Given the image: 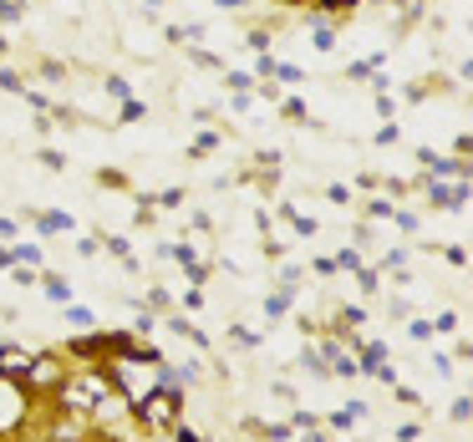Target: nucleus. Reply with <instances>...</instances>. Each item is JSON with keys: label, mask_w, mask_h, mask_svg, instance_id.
I'll list each match as a JSON object with an SVG mask.
<instances>
[{"label": "nucleus", "mask_w": 473, "mask_h": 442, "mask_svg": "<svg viewBox=\"0 0 473 442\" xmlns=\"http://www.w3.org/2000/svg\"><path fill=\"white\" fill-rule=\"evenodd\" d=\"M133 417L143 432H174L183 422V387H153L143 402H133Z\"/></svg>", "instance_id": "f257e3e1"}, {"label": "nucleus", "mask_w": 473, "mask_h": 442, "mask_svg": "<svg viewBox=\"0 0 473 442\" xmlns=\"http://www.w3.org/2000/svg\"><path fill=\"white\" fill-rule=\"evenodd\" d=\"M351 356H356V376H372L382 387L397 382V366H387V341H361Z\"/></svg>", "instance_id": "f03ea898"}, {"label": "nucleus", "mask_w": 473, "mask_h": 442, "mask_svg": "<svg viewBox=\"0 0 473 442\" xmlns=\"http://www.w3.org/2000/svg\"><path fill=\"white\" fill-rule=\"evenodd\" d=\"M320 361H326V376H341V382H356V356L336 341V335H320Z\"/></svg>", "instance_id": "7ed1b4c3"}, {"label": "nucleus", "mask_w": 473, "mask_h": 442, "mask_svg": "<svg viewBox=\"0 0 473 442\" xmlns=\"http://www.w3.org/2000/svg\"><path fill=\"white\" fill-rule=\"evenodd\" d=\"M361 417H367V402H346V407H341V412H331V417H320V422H326V432H356V422H361Z\"/></svg>", "instance_id": "20e7f679"}, {"label": "nucleus", "mask_w": 473, "mask_h": 442, "mask_svg": "<svg viewBox=\"0 0 473 442\" xmlns=\"http://www.w3.org/2000/svg\"><path fill=\"white\" fill-rule=\"evenodd\" d=\"M163 326H168V330H174V335H179V341H193V346H199V351H209V335H204L199 326H193V321H188V315H183V310H179V315H168V321H163Z\"/></svg>", "instance_id": "39448f33"}, {"label": "nucleus", "mask_w": 473, "mask_h": 442, "mask_svg": "<svg viewBox=\"0 0 473 442\" xmlns=\"http://www.w3.org/2000/svg\"><path fill=\"white\" fill-rule=\"evenodd\" d=\"M300 371H306V376H316V382H326V361H320V351H316V346H306V351H300Z\"/></svg>", "instance_id": "423d86ee"}, {"label": "nucleus", "mask_w": 473, "mask_h": 442, "mask_svg": "<svg viewBox=\"0 0 473 442\" xmlns=\"http://www.w3.org/2000/svg\"><path fill=\"white\" fill-rule=\"evenodd\" d=\"M41 285H46V295H51L56 305H67V300H72V285L61 280V275H46V280H41Z\"/></svg>", "instance_id": "0eeeda50"}, {"label": "nucleus", "mask_w": 473, "mask_h": 442, "mask_svg": "<svg viewBox=\"0 0 473 442\" xmlns=\"http://www.w3.org/2000/svg\"><path fill=\"white\" fill-rule=\"evenodd\" d=\"M290 427H295V432H306V427H320V417H316L311 407H290Z\"/></svg>", "instance_id": "6e6552de"}, {"label": "nucleus", "mask_w": 473, "mask_h": 442, "mask_svg": "<svg viewBox=\"0 0 473 442\" xmlns=\"http://www.w3.org/2000/svg\"><path fill=\"white\" fill-rule=\"evenodd\" d=\"M468 417H473V402H468V396H453V407H448V422H468Z\"/></svg>", "instance_id": "1a4fd4ad"}, {"label": "nucleus", "mask_w": 473, "mask_h": 442, "mask_svg": "<svg viewBox=\"0 0 473 442\" xmlns=\"http://www.w3.org/2000/svg\"><path fill=\"white\" fill-rule=\"evenodd\" d=\"M285 305H290V285H285L280 295H270V300H265V315H285Z\"/></svg>", "instance_id": "9d476101"}, {"label": "nucleus", "mask_w": 473, "mask_h": 442, "mask_svg": "<svg viewBox=\"0 0 473 442\" xmlns=\"http://www.w3.org/2000/svg\"><path fill=\"white\" fill-rule=\"evenodd\" d=\"M67 326H77V330H92V310H67Z\"/></svg>", "instance_id": "9b49d317"}, {"label": "nucleus", "mask_w": 473, "mask_h": 442, "mask_svg": "<svg viewBox=\"0 0 473 442\" xmlns=\"http://www.w3.org/2000/svg\"><path fill=\"white\" fill-rule=\"evenodd\" d=\"M392 391H397V402H402V407H417V402H422V396H417L413 387H402V382H392Z\"/></svg>", "instance_id": "f8f14e48"}, {"label": "nucleus", "mask_w": 473, "mask_h": 442, "mask_svg": "<svg viewBox=\"0 0 473 442\" xmlns=\"http://www.w3.org/2000/svg\"><path fill=\"white\" fill-rule=\"evenodd\" d=\"M392 437H397V442H417V437H422V427H417V422H402Z\"/></svg>", "instance_id": "ddd939ff"}, {"label": "nucleus", "mask_w": 473, "mask_h": 442, "mask_svg": "<svg viewBox=\"0 0 473 442\" xmlns=\"http://www.w3.org/2000/svg\"><path fill=\"white\" fill-rule=\"evenodd\" d=\"M433 330H443V335H453V330H458V315H453V310H448V315H438V321H433Z\"/></svg>", "instance_id": "4468645a"}, {"label": "nucleus", "mask_w": 473, "mask_h": 442, "mask_svg": "<svg viewBox=\"0 0 473 442\" xmlns=\"http://www.w3.org/2000/svg\"><path fill=\"white\" fill-rule=\"evenodd\" d=\"M229 341H234V346H245V351H250V346H260V335H250V330H229Z\"/></svg>", "instance_id": "2eb2a0df"}, {"label": "nucleus", "mask_w": 473, "mask_h": 442, "mask_svg": "<svg viewBox=\"0 0 473 442\" xmlns=\"http://www.w3.org/2000/svg\"><path fill=\"white\" fill-rule=\"evenodd\" d=\"M300 437H306V442H336V432H326V427H306Z\"/></svg>", "instance_id": "dca6fc26"}, {"label": "nucleus", "mask_w": 473, "mask_h": 442, "mask_svg": "<svg viewBox=\"0 0 473 442\" xmlns=\"http://www.w3.org/2000/svg\"><path fill=\"white\" fill-rule=\"evenodd\" d=\"M148 310H168V290H148Z\"/></svg>", "instance_id": "f3484780"}, {"label": "nucleus", "mask_w": 473, "mask_h": 442, "mask_svg": "<svg viewBox=\"0 0 473 442\" xmlns=\"http://www.w3.org/2000/svg\"><path fill=\"white\" fill-rule=\"evenodd\" d=\"M407 335H413V341H427V335H433V326H427V321H413V326H407Z\"/></svg>", "instance_id": "a211bd4d"}, {"label": "nucleus", "mask_w": 473, "mask_h": 442, "mask_svg": "<svg viewBox=\"0 0 473 442\" xmlns=\"http://www.w3.org/2000/svg\"><path fill=\"white\" fill-rule=\"evenodd\" d=\"M270 391L280 396V402H295V387H290V382H270Z\"/></svg>", "instance_id": "6ab92c4d"}, {"label": "nucleus", "mask_w": 473, "mask_h": 442, "mask_svg": "<svg viewBox=\"0 0 473 442\" xmlns=\"http://www.w3.org/2000/svg\"><path fill=\"white\" fill-rule=\"evenodd\" d=\"M356 275H361V290H367V295H377L382 285H377V275H372V269H356Z\"/></svg>", "instance_id": "aec40b11"}]
</instances>
